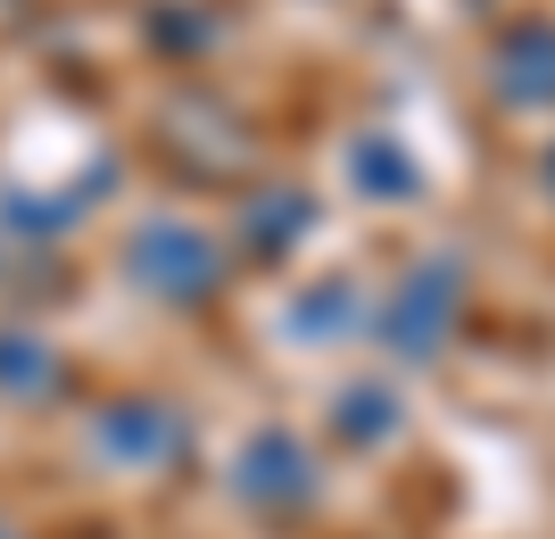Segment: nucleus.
I'll use <instances>...</instances> for the list:
<instances>
[{
	"label": "nucleus",
	"mask_w": 555,
	"mask_h": 539,
	"mask_svg": "<svg viewBox=\"0 0 555 539\" xmlns=\"http://www.w3.org/2000/svg\"><path fill=\"white\" fill-rule=\"evenodd\" d=\"M357 183H365V191H398V183H415V175H406V158H398L390 141L373 133L365 150H357Z\"/></svg>",
	"instance_id": "nucleus-8"
},
{
	"label": "nucleus",
	"mask_w": 555,
	"mask_h": 539,
	"mask_svg": "<svg viewBox=\"0 0 555 539\" xmlns=\"http://www.w3.org/2000/svg\"><path fill=\"white\" fill-rule=\"evenodd\" d=\"M232 490L249 498V506H307L315 498V457H307L291 432H257L249 457H241V473H232Z\"/></svg>",
	"instance_id": "nucleus-2"
},
{
	"label": "nucleus",
	"mask_w": 555,
	"mask_h": 539,
	"mask_svg": "<svg viewBox=\"0 0 555 539\" xmlns=\"http://www.w3.org/2000/svg\"><path fill=\"white\" fill-rule=\"evenodd\" d=\"M249 233H257V249H282L291 233H307V200H291V191H274V200H257Z\"/></svg>",
	"instance_id": "nucleus-6"
},
{
	"label": "nucleus",
	"mask_w": 555,
	"mask_h": 539,
	"mask_svg": "<svg viewBox=\"0 0 555 539\" xmlns=\"http://www.w3.org/2000/svg\"><path fill=\"white\" fill-rule=\"evenodd\" d=\"M547 191H555V150H547Z\"/></svg>",
	"instance_id": "nucleus-9"
},
{
	"label": "nucleus",
	"mask_w": 555,
	"mask_h": 539,
	"mask_svg": "<svg viewBox=\"0 0 555 539\" xmlns=\"http://www.w3.org/2000/svg\"><path fill=\"white\" fill-rule=\"evenodd\" d=\"M348 316H357V291H348V282H324L315 299H299V307H291V324H299L307 341H332V332H340Z\"/></svg>",
	"instance_id": "nucleus-5"
},
{
	"label": "nucleus",
	"mask_w": 555,
	"mask_h": 539,
	"mask_svg": "<svg viewBox=\"0 0 555 539\" xmlns=\"http://www.w3.org/2000/svg\"><path fill=\"white\" fill-rule=\"evenodd\" d=\"M456 307H464L456 258H431V266H415V274L398 282V299L382 307V341H390L398 357H431L448 332H456Z\"/></svg>",
	"instance_id": "nucleus-1"
},
{
	"label": "nucleus",
	"mask_w": 555,
	"mask_h": 539,
	"mask_svg": "<svg viewBox=\"0 0 555 539\" xmlns=\"http://www.w3.org/2000/svg\"><path fill=\"white\" fill-rule=\"evenodd\" d=\"M390 390H348V399H340V432H348V440H382V432H390Z\"/></svg>",
	"instance_id": "nucleus-7"
},
{
	"label": "nucleus",
	"mask_w": 555,
	"mask_h": 539,
	"mask_svg": "<svg viewBox=\"0 0 555 539\" xmlns=\"http://www.w3.org/2000/svg\"><path fill=\"white\" fill-rule=\"evenodd\" d=\"M141 266H150V282L175 291V299H208L216 274H224L216 249L191 233V224H150V233H141Z\"/></svg>",
	"instance_id": "nucleus-3"
},
{
	"label": "nucleus",
	"mask_w": 555,
	"mask_h": 539,
	"mask_svg": "<svg viewBox=\"0 0 555 539\" xmlns=\"http://www.w3.org/2000/svg\"><path fill=\"white\" fill-rule=\"evenodd\" d=\"M498 92L514 108H547L555 100V25H514L498 42Z\"/></svg>",
	"instance_id": "nucleus-4"
}]
</instances>
